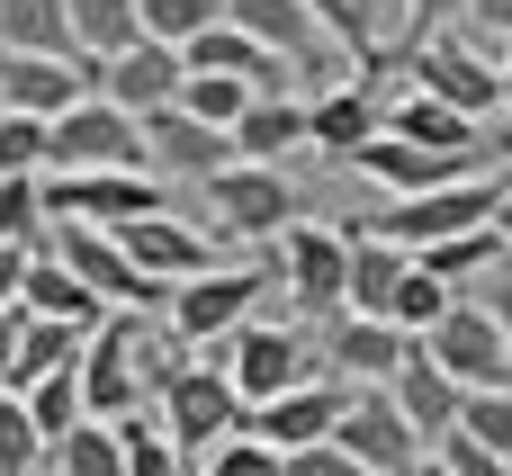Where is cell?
<instances>
[{
  "label": "cell",
  "instance_id": "obj_1",
  "mask_svg": "<svg viewBox=\"0 0 512 476\" xmlns=\"http://www.w3.org/2000/svg\"><path fill=\"white\" fill-rule=\"evenodd\" d=\"M36 252H54L99 306H135V315H153L162 297H171V279H144L135 261H126V243H117V225H90V216H45V234H36Z\"/></svg>",
  "mask_w": 512,
  "mask_h": 476
},
{
  "label": "cell",
  "instance_id": "obj_2",
  "mask_svg": "<svg viewBox=\"0 0 512 476\" xmlns=\"http://www.w3.org/2000/svg\"><path fill=\"white\" fill-rule=\"evenodd\" d=\"M198 351L234 378L243 405H261V396H279V387H297V378H324V351H315L306 324H261V315H243L234 333H216V342H198Z\"/></svg>",
  "mask_w": 512,
  "mask_h": 476
},
{
  "label": "cell",
  "instance_id": "obj_3",
  "mask_svg": "<svg viewBox=\"0 0 512 476\" xmlns=\"http://www.w3.org/2000/svg\"><path fill=\"white\" fill-rule=\"evenodd\" d=\"M45 171H144V126L108 90H81L45 117Z\"/></svg>",
  "mask_w": 512,
  "mask_h": 476
},
{
  "label": "cell",
  "instance_id": "obj_4",
  "mask_svg": "<svg viewBox=\"0 0 512 476\" xmlns=\"http://www.w3.org/2000/svg\"><path fill=\"white\" fill-rule=\"evenodd\" d=\"M279 288V261H243V270H189V279H171V342L180 351H198V342H216V333H234L243 315H261V297Z\"/></svg>",
  "mask_w": 512,
  "mask_h": 476
},
{
  "label": "cell",
  "instance_id": "obj_5",
  "mask_svg": "<svg viewBox=\"0 0 512 476\" xmlns=\"http://www.w3.org/2000/svg\"><path fill=\"white\" fill-rule=\"evenodd\" d=\"M405 81L414 90H432V99H450V108H468V117H486V108H504L495 99V45L486 36H459V27H432V36H405Z\"/></svg>",
  "mask_w": 512,
  "mask_h": 476
},
{
  "label": "cell",
  "instance_id": "obj_6",
  "mask_svg": "<svg viewBox=\"0 0 512 476\" xmlns=\"http://www.w3.org/2000/svg\"><path fill=\"white\" fill-rule=\"evenodd\" d=\"M198 189H207V207H216V234H243V243H270V234L297 216V189H288L279 162H243V153H234V162H216Z\"/></svg>",
  "mask_w": 512,
  "mask_h": 476
},
{
  "label": "cell",
  "instance_id": "obj_7",
  "mask_svg": "<svg viewBox=\"0 0 512 476\" xmlns=\"http://www.w3.org/2000/svg\"><path fill=\"white\" fill-rule=\"evenodd\" d=\"M486 216H495V171H468V180H441V189L387 198V207L369 216V234L423 252V243H441V234H459V225H486Z\"/></svg>",
  "mask_w": 512,
  "mask_h": 476
},
{
  "label": "cell",
  "instance_id": "obj_8",
  "mask_svg": "<svg viewBox=\"0 0 512 476\" xmlns=\"http://www.w3.org/2000/svg\"><path fill=\"white\" fill-rule=\"evenodd\" d=\"M414 342H423V351H432L468 396H477V387H512V342H504V324H495L486 306H468V297H450Z\"/></svg>",
  "mask_w": 512,
  "mask_h": 476
},
{
  "label": "cell",
  "instance_id": "obj_9",
  "mask_svg": "<svg viewBox=\"0 0 512 476\" xmlns=\"http://www.w3.org/2000/svg\"><path fill=\"white\" fill-rule=\"evenodd\" d=\"M270 261H279V288H288L306 315H342V270H351V234H342V225L288 216V225L270 234Z\"/></svg>",
  "mask_w": 512,
  "mask_h": 476
},
{
  "label": "cell",
  "instance_id": "obj_10",
  "mask_svg": "<svg viewBox=\"0 0 512 476\" xmlns=\"http://www.w3.org/2000/svg\"><path fill=\"white\" fill-rule=\"evenodd\" d=\"M153 387H162V432L180 450H207V441H225L243 423V396H234V378L216 360H171Z\"/></svg>",
  "mask_w": 512,
  "mask_h": 476
},
{
  "label": "cell",
  "instance_id": "obj_11",
  "mask_svg": "<svg viewBox=\"0 0 512 476\" xmlns=\"http://www.w3.org/2000/svg\"><path fill=\"white\" fill-rule=\"evenodd\" d=\"M342 405H351V396H342V378H297V387H279V396L243 405V423H234V432L270 441V450H306V441H333Z\"/></svg>",
  "mask_w": 512,
  "mask_h": 476
},
{
  "label": "cell",
  "instance_id": "obj_12",
  "mask_svg": "<svg viewBox=\"0 0 512 476\" xmlns=\"http://www.w3.org/2000/svg\"><path fill=\"white\" fill-rule=\"evenodd\" d=\"M144 207H171L153 171H45V216H90V225H126Z\"/></svg>",
  "mask_w": 512,
  "mask_h": 476
},
{
  "label": "cell",
  "instance_id": "obj_13",
  "mask_svg": "<svg viewBox=\"0 0 512 476\" xmlns=\"http://www.w3.org/2000/svg\"><path fill=\"white\" fill-rule=\"evenodd\" d=\"M135 126H144V171H171V180H207L216 162H234V135H225V126H207V117H189L180 99L144 108Z\"/></svg>",
  "mask_w": 512,
  "mask_h": 476
},
{
  "label": "cell",
  "instance_id": "obj_14",
  "mask_svg": "<svg viewBox=\"0 0 512 476\" xmlns=\"http://www.w3.org/2000/svg\"><path fill=\"white\" fill-rule=\"evenodd\" d=\"M81 90H99V54H18V45H0V108L54 117Z\"/></svg>",
  "mask_w": 512,
  "mask_h": 476
},
{
  "label": "cell",
  "instance_id": "obj_15",
  "mask_svg": "<svg viewBox=\"0 0 512 476\" xmlns=\"http://www.w3.org/2000/svg\"><path fill=\"white\" fill-rule=\"evenodd\" d=\"M333 441H342V450H351L369 476H405L414 459H423V441H414V423L396 414V396H387V387H369V396L351 387V405H342Z\"/></svg>",
  "mask_w": 512,
  "mask_h": 476
},
{
  "label": "cell",
  "instance_id": "obj_16",
  "mask_svg": "<svg viewBox=\"0 0 512 476\" xmlns=\"http://www.w3.org/2000/svg\"><path fill=\"white\" fill-rule=\"evenodd\" d=\"M351 171L360 180H378L387 198H414V189H441V180H468V171H486L477 153H432V144H405V135H369L360 153H351Z\"/></svg>",
  "mask_w": 512,
  "mask_h": 476
},
{
  "label": "cell",
  "instance_id": "obj_17",
  "mask_svg": "<svg viewBox=\"0 0 512 476\" xmlns=\"http://www.w3.org/2000/svg\"><path fill=\"white\" fill-rule=\"evenodd\" d=\"M117 243H126V261H135L144 279H189V270H207V261H216V234L180 225L171 207H144V216H126V225H117Z\"/></svg>",
  "mask_w": 512,
  "mask_h": 476
},
{
  "label": "cell",
  "instance_id": "obj_18",
  "mask_svg": "<svg viewBox=\"0 0 512 476\" xmlns=\"http://www.w3.org/2000/svg\"><path fill=\"white\" fill-rule=\"evenodd\" d=\"M387 396H396V414L414 423V441H423V450H432V441H441V432L459 423V405H468V387H459V378H450V369H441V360H432L423 342H414V351L396 360Z\"/></svg>",
  "mask_w": 512,
  "mask_h": 476
},
{
  "label": "cell",
  "instance_id": "obj_19",
  "mask_svg": "<svg viewBox=\"0 0 512 476\" xmlns=\"http://www.w3.org/2000/svg\"><path fill=\"white\" fill-rule=\"evenodd\" d=\"M99 90H108V99H117L126 117L162 108V99L180 90V45H162V36H135V45L99 54Z\"/></svg>",
  "mask_w": 512,
  "mask_h": 476
},
{
  "label": "cell",
  "instance_id": "obj_20",
  "mask_svg": "<svg viewBox=\"0 0 512 476\" xmlns=\"http://www.w3.org/2000/svg\"><path fill=\"white\" fill-rule=\"evenodd\" d=\"M378 126L405 135V144H432V153H477V162H495V135H477L486 117H468V108H450V99H432V90H414V81H405V99H396Z\"/></svg>",
  "mask_w": 512,
  "mask_h": 476
},
{
  "label": "cell",
  "instance_id": "obj_21",
  "mask_svg": "<svg viewBox=\"0 0 512 476\" xmlns=\"http://www.w3.org/2000/svg\"><path fill=\"white\" fill-rule=\"evenodd\" d=\"M378 117H387V99L351 72V81H333L324 99H306V144H315V153H333V162H351V153L378 135Z\"/></svg>",
  "mask_w": 512,
  "mask_h": 476
},
{
  "label": "cell",
  "instance_id": "obj_22",
  "mask_svg": "<svg viewBox=\"0 0 512 476\" xmlns=\"http://www.w3.org/2000/svg\"><path fill=\"white\" fill-rule=\"evenodd\" d=\"M405 351H414V333H405V324H387V315H351V306H342V315H333V351H324V360H333L351 387H387Z\"/></svg>",
  "mask_w": 512,
  "mask_h": 476
},
{
  "label": "cell",
  "instance_id": "obj_23",
  "mask_svg": "<svg viewBox=\"0 0 512 476\" xmlns=\"http://www.w3.org/2000/svg\"><path fill=\"white\" fill-rule=\"evenodd\" d=\"M225 135H234L243 162H279V153L306 144V99H297V90H261V99H243V117H234Z\"/></svg>",
  "mask_w": 512,
  "mask_h": 476
},
{
  "label": "cell",
  "instance_id": "obj_24",
  "mask_svg": "<svg viewBox=\"0 0 512 476\" xmlns=\"http://www.w3.org/2000/svg\"><path fill=\"white\" fill-rule=\"evenodd\" d=\"M405 243H387V234H351V270H342V306L351 315H387V297H396V279H405Z\"/></svg>",
  "mask_w": 512,
  "mask_h": 476
},
{
  "label": "cell",
  "instance_id": "obj_25",
  "mask_svg": "<svg viewBox=\"0 0 512 476\" xmlns=\"http://www.w3.org/2000/svg\"><path fill=\"white\" fill-rule=\"evenodd\" d=\"M225 18H234L243 36H261L270 54H288V63H315V54H324V36H315L306 0H225Z\"/></svg>",
  "mask_w": 512,
  "mask_h": 476
},
{
  "label": "cell",
  "instance_id": "obj_26",
  "mask_svg": "<svg viewBox=\"0 0 512 476\" xmlns=\"http://www.w3.org/2000/svg\"><path fill=\"white\" fill-rule=\"evenodd\" d=\"M18 306H27V315H63V324H81V333H90V324L108 315V306H99V297H90V288H81V279H72V270L54 261V252H27Z\"/></svg>",
  "mask_w": 512,
  "mask_h": 476
},
{
  "label": "cell",
  "instance_id": "obj_27",
  "mask_svg": "<svg viewBox=\"0 0 512 476\" xmlns=\"http://www.w3.org/2000/svg\"><path fill=\"white\" fill-rule=\"evenodd\" d=\"M81 324H63V315H27L18 306V351H9V387H27V378H45V369H63V360H81Z\"/></svg>",
  "mask_w": 512,
  "mask_h": 476
},
{
  "label": "cell",
  "instance_id": "obj_28",
  "mask_svg": "<svg viewBox=\"0 0 512 476\" xmlns=\"http://www.w3.org/2000/svg\"><path fill=\"white\" fill-rule=\"evenodd\" d=\"M414 261H423L432 279H450V288H459V279H486V270L504 261V234H495V216H486V225H459V234H441V243H423Z\"/></svg>",
  "mask_w": 512,
  "mask_h": 476
},
{
  "label": "cell",
  "instance_id": "obj_29",
  "mask_svg": "<svg viewBox=\"0 0 512 476\" xmlns=\"http://www.w3.org/2000/svg\"><path fill=\"white\" fill-rule=\"evenodd\" d=\"M18 405H27V423H36V441H63V432L81 423V360H63V369L27 378V387H18Z\"/></svg>",
  "mask_w": 512,
  "mask_h": 476
},
{
  "label": "cell",
  "instance_id": "obj_30",
  "mask_svg": "<svg viewBox=\"0 0 512 476\" xmlns=\"http://www.w3.org/2000/svg\"><path fill=\"white\" fill-rule=\"evenodd\" d=\"M387 9H396V0H306L315 36H324V45H351V54H378V45H387Z\"/></svg>",
  "mask_w": 512,
  "mask_h": 476
},
{
  "label": "cell",
  "instance_id": "obj_31",
  "mask_svg": "<svg viewBox=\"0 0 512 476\" xmlns=\"http://www.w3.org/2000/svg\"><path fill=\"white\" fill-rule=\"evenodd\" d=\"M108 432H117V450H126V476H180V459H189V450L162 432V414H144V405H126Z\"/></svg>",
  "mask_w": 512,
  "mask_h": 476
},
{
  "label": "cell",
  "instance_id": "obj_32",
  "mask_svg": "<svg viewBox=\"0 0 512 476\" xmlns=\"http://www.w3.org/2000/svg\"><path fill=\"white\" fill-rule=\"evenodd\" d=\"M45 459H54V476H126V450L99 414H81L63 441H45Z\"/></svg>",
  "mask_w": 512,
  "mask_h": 476
},
{
  "label": "cell",
  "instance_id": "obj_33",
  "mask_svg": "<svg viewBox=\"0 0 512 476\" xmlns=\"http://www.w3.org/2000/svg\"><path fill=\"white\" fill-rule=\"evenodd\" d=\"M0 45H18V54H72L63 0H0Z\"/></svg>",
  "mask_w": 512,
  "mask_h": 476
},
{
  "label": "cell",
  "instance_id": "obj_34",
  "mask_svg": "<svg viewBox=\"0 0 512 476\" xmlns=\"http://www.w3.org/2000/svg\"><path fill=\"white\" fill-rule=\"evenodd\" d=\"M189 117H207V126H234L243 117V99H252V81L243 72H207V63H180V90H171Z\"/></svg>",
  "mask_w": 512,
  "mask_h": 476
},
{
  "label": "cell",
  "instance_id": "obj_35",
  "mask_svg": "<svg viewBox=\"0 0 512 476\" xmlns=\"http://www.w3.org/2000/svg\"><path fill=\"white\" fill-rule=\"evenodd\" d=\"M63 18H72V54H117V45L144 36L135 0H63Z\"/></svg>",
  "mask_w": 512,
  "mask_h": 476
},
{
  "label": "cell",
  "instance_id": "obj_36",
  "mask_svg": "<svg viewBox=\"0 0 512 476\" xmlns=\"http://www.w3.org/2000/svg\"><path fill=\"white\" fill-rule=\"evenodd\" d=\"M0 234L9 243L45 234V171H0Z\"/></svg>",
  "mask_w": 512,
  "mask_h": 476
},
{
  "label": "cell",
  "instance_id": "obj_37",
  "mask_svg": "<svg viewBox=\"0 0 512 476\" xmlns=\"http://www.w3.org/2000/svg\"><path fill=\"white\" fill-rule=\"evenodd\" d=\"M450 306V279H432L423 261H405V279H396V297H387V324H405V333H423L432 315Z\"/></svg>",
  "mask_w": 512,
  "mask_h": 476
},
{
  "label": "cell",
  "instance_id": "obj_38",
  "mask_svg": "<svg viewBox=\"0 0 512 476\" xmlns=\"http://www.w3.org/2000/svg\"><path fill=\"white\" fill-rule=\"evenodd\" d=\"M207 18H225V0H135V27L162 36V45H189Z\"/></svg>",
  "mask_w": 512,
  "mask_h": 476
},
{
  "label": "cell",
  "instance_id": "obj_39",
  "mask_svg": "<svg viewBox=\"0 0 512 476\" xmlns=\"http://www.w3.org/2000/svg\"><path fill=\"white\" fill-rule=\"evenodd\" d=\"M36 459H45V441H36L27 405H18V387H0V476H36Z\"/></svg>",
  "mask_w": 512,
  "mask_h": 476
},
{
  "label": "cell",
  "instance_id": "obj_40",
  "mask_svg": "<svg viewBox=\"0 0 512 476\" xmlns=\"http://www.w3.org/2000/svg\"><path fill=\"white\" fill-rule=\"evenodd\" d=\"M198 459H207V476H279V450L252 441V432H225V441H207Z\"/></svg>",
  "mask_w": 512,
  "mask_h": 476
},
{
  "label": "cell",
  "instance_id": "obj_41",
  "mask_svg": "<svg viewBox=\"0 0 512 476\" xmlns=\"http://www.w3.org/2000/svg\"><path fill=\"white\" fill-rule=\"evenodd\" d=\"M0 171H45V117L0 108Z\"/></svg>",
  "mask_w": 512,
  "mask_h": 476
},
{
  "label": "cell",
  "instance_id": "obj_42",
  "mask_svg": "<svg viewBox=\"0 0 512 476\" xmlns=\"http://www.w3.org/2000/svg\"><path fill=\"white\" fill-rule=\"evenodd\" d=\"M279 476H369L342 441H306V450H279Z\"/></svg>",
  "mask_w": 512,
  "mask_h": 476
},
{
  "label": "cell",
  "instance_id": "obj_43",
  "mask_svg": "<svg viewBox=\"0 0 512 476\" xmlns=\"http://www.w3.org/2000/svg\"><path fill=\"white\" fill-rule=\"evenodd\" d=\"M459 27H477L486 45H504V36H512V0H468V18H459Z\"/></svg>",
  "mask_w": 512,
  "mask_h": 476
},
{
  "label": "cell",
  "instance_id": "obj_44",
  "mask_svg": "<svg viewBox=\"0 0 512 476\" xmlns=\"http://www.w3.org/2000/svg\"><path fill=\"white\" fill-rule=\"evenodd\" d=\"M477 306L504 324V342H512V261H495V270H486V297H477Z\"/></svg>",
  "mask_w": 512,
  "mask_h": 476
},
{
  "label": "cell",
  "instance_id": "obj_45",
  "mask_svg": "<svg viewBox=\"0 0 512 476\" xmlns=\"http://www.w3.org/2000/svg\"><path fill=\"white\" fill-rule=\"evenodd\" d=\"M405 18H414V36H432V27H459L468 0H405Z\"/></svg>",
  "mask_w": 512,
  "mask_h": 476
},
{
  "label": "cell",
  "instance_id": "obj_46",
  "mask_svg": "<svg viewBox=\"0 0 512 476\" xmlns=\"http://www.w3.org/2000/svg\"><path fill=\"white\" fill-rule=\"evenodd\" d=\"M27 252H36V243H9V234H0V306H18V279H27Z\"/></svg>",
  "mask_w": 512,
  "mask_h": 476
},
{
  "label": "cell",
  "instance_id": "obj_47",
  "mask_svg": "<svg viewBox=\"0 0 512 476\" xmlns=\"http://www.w3.org/2000/svg\"><path fill=\"white\" fill-rule=\"evenodd\" d=\"M9 351H18V306H0V387H9Z\"/></svg>",
  "mask_w": 512,
  "mask_h": 476
},
{
  "label": "cell",
  "instance_id": "obj_48",
  "mask_svg": "<svg viewBox=\"0 0 512 476\" xmlns=\"http://www.w3.org/2000/svg\"><path fill=\"white\" fill-rule=\"evenodd\" d=\"M495 99H504V108H512V36H504V45H495Z\"/></svg>",
  "mask_w": 512,
  "mask_h": 476
},
{
  "label": "cell",
  "instance_id": "obj_49",
  "mask_svg": "<svg viewBox=\"0 0 512 476\" xmlns=\"http://www.w3.org/2000/svg\"><path fill=\"white\" fill-rule=\"evenodd\" d=\"M495 234H504V243H512V180H504V189H495Z\"/></svg>",
  "mask_w": 512,
  "mask_h": 476
},
{
  "label": "cell",
  "instance_id": "obj_50",
  "mask_svg": "<svg viewBox=\"0 0 512 476\" xmlns=\"http://www.w3.org/2000/svg\"><path fill=\"white\" fill-rule=\"evenodd\" d=\"M405 476H450V468H441V459H432V450H423V459H414V468H405Z\"/></svg>",
  "mask_w": 512,
  "mask_h": 476
},
{
  "label": "cell",
  "instance_id": "obj_51",
  "mask_svg": "<svg viewBox=\"0 0 512 476\" xmlns=\"http://www.w3.org/2000/svg\"><path fill=\"white\" fill-rule=\"evenodd\" d=\"M180 476H207V459H198V450H189V459H180Z\"/></svg>",
  "mask_w": 512,
  "mask_h": 476
}]
</instances>
